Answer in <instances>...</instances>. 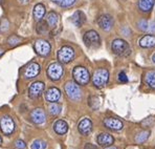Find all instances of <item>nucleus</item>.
Returning <instances> with one entry per match:
<instances>
[{"mask_svg":"<svg viewBox=\"0 0 155 149\" xmlns=\"http://www.w3.org/2000/svg\"><path fill=\"white\" fill-rule=\"evenodd\" d=\"M72 77L79 85H86L90 81L89 72L84 66H76L72 70Z\"/></svg>","mask_w":155,"mask_h":149,"instance_id":"f257e3e1","label":"nucleus"},{"mask_svg":"<svg viewBox=\"0 0 155 149\" xmlns=\"http://www.w3.org/2000/svg\"><path fill=\"white\" fill-rule=\"evenodd\" d=\"M109 72L106 68H97L92 75V84L97 88H102L108 83Z\"/></svg>","mask_w":155,"mask_h":149,"instance_id":"f03ea898","label":"nucleus"},{"mask_svg":"<svg viewBox=\"0 0 155 149\" xmlns=\"http://www.w3.org/2000/svg\"><path fill=\"white\" fill-rule=\"evenodd\" d=\"M111 50L117 56H128L131 52L128 42L123 39H115L111 43Z\"/></svg>","mask_w":155,"mask_h":149,"instance_id":"7ed1b4c3","label":"nucleus"},{"mask_svg":"<svg viewBox=\"0 0 155 149\" xmlns=\"http://www.w3.org/2000/svg\"><path fill=\"white\" fill-rule=\"evenodd\" d=\"M74 55H76V52H74V49H72L71 46H69V45H64V46H62L58 50L57 57H58V60L60 63L67 64L74 60Z\"/></svg>","mask_w":155,"mask_h":149,"instance_id":"20e7f679","label":"nucleus"},{"mask_svg":"<svg viewBox=\"0 0 155 149\" xmlns=\"http://www.w3.org/2000/svg\"><path fill=\"white\" fill-rule=\"evenodd\" d=\"M64 89H65L66 96H67L70 100L78 101L81 99L82 91H81V88H80L79 84H78L77 82H74V81L66 82Z\"/></svg>","mask_w":155,"mask_h":149,"instance_id":"39448f33","label":"nucleus"},{"mask_svg":"<svg viewBox=\"0 0 155 149\" xmlns=\"http://www.w3.org/2000/svg\"><path fill=\"white\" fill-rule=\"evenodd\" d=\"M47 77L51 80V81H59L62 78L63 74H64V68L62 66V63L60 62H54L49 64L48 67L46 69Z\"/></svg>","mask_w":155,"mask_h":149,"instance_id":"423d86ee","label":"nucleus"},{"mask_svg":"<svg viewBox=\"0 0 155 149\" xmlns=\"http://www.w3.org/2000/svg\"><path fill=\"white\" fill-rule=\"evenodd\" d=\"M83 40H84V43L86 44V46H88V47L95 49V47H99L100 45H101V37H100L99 33L93 31V29L87 31L84 34Z\"/></svg>","mask_w":155,"mask_h":149,"instance_id":"0eeeda50","label":"nucleus"},{"mask_svg":"<svg viewBox=\"0 0 155 149\" xmlns=\"http://www.w3.org/2000/svg\"><path fill=\"white\" fill-rule=\"evenodd\" d=\"M34 49L39 56L47 57L51 52V43L45 39H37L34 43Z\"/></svg>","mask_w":155,"mask_h":149,"instance_id":"6e6552de","label":"nucleus"},{"mask_svg":"<svg viewBox=\"0 0 155 149\" xmlns=\"http://www.w3.org/2000/svg\"><path fill=\"white\" fill-rule=\"evenodd\" d=\"M0 129L5 136H10L15 130V122L10 116L4 114L0 118Z\"/></svg>","mask_w":155,"mask_h":149,"instance_id":"1a4fd4ad","label":"nucleus"},{"mask_svg":"<svg viewBox=\"0 0 155 149\" xmlns=\"http://www.w3.org/2000/svg\"><path fill=\"white\" fill-rule=\"evenodd\" d=\"M45 88V84L42 81H36L31 83L28 87V97L31 99H37L42 95Z\"/></svg>","mask_w":155,"mask_h":149,"instance_id":"9d476101","label":"nucleus"},{"mask_svg":"<svg viewBox=\"0 0 155 149\" xmlns=\"http://www.w3.org/2000/svg\"><path fill=\"white\" fill-rule=\"evenodd\" d=\"M97 24L104 31H110L112 29L113 24H114V20H113L111 15L104 14V15H101L97 18Z\"/></svg>","mask_w":155,"mask_h":149,"instance_id":"9b49d317","label":"nucleus"},{"mask_svg":"<svg viewBox=\"0 0 155 149\" xmlns=\"http://www.w3.org/2000/svg\"><path fill=\"white\" fill-rule=\"evenodd\" d=\"M40 70H41V67L38 63L31 62L24 68L23 76L25 79H28V80L34 79V78H36L39 74H40Z\"/></svg>","mask_w":155,"mask_h":149,"instance_id":"f8f14e48","label":"nucleus"},{"mask_svg":"<svg viewBox=\"0 0 155 149\" xmlns=\"http://www.w3.org/2000/svg\"><path fill=\"white\" fill-rule=\"evenodd\" d=\"M78 130L83 136H88L92 131V122L89 118H84L79 122L78 125Z\"/></svg>","mask_w":155,"mask_h":149,"instance_id":"ddd939ff","label":"nucleus"},{"mask_svg":"<svg viewBox=\"0 0 155 149\" xmlns=\"http://www.w3.org/2000/svg\"><path fill=\"white\" fill-rule=\"evenodd\" d=\"M103 124L105 127H107L108 129H111V130H120L124 127V124H123L122 121L116 118H112V117L104 119Z\"/></svg>","mask_w":155,"mask_h":149,"instance_id":"4468645a","label":"nucleus"},{"mask_svg":"<svg viewBox=\"0 0 155 149\" xmlns=\"http://www.w3.org/2000/svg\"><path fill=\"white\" fill-rule=\"evenodd\" d=\"M31 120L35 124H43L46 120V114L42 108H35L31 111Z\"/></svg>","mask_w":155,"mask_h":149,"instance_id":"2eb2a0df","label":"nucleus"},{"mask_svg":"<svg viewBox=\"0 0 155 149\" xmlns=\"http://www.w3.org/2000/svg\"><path fill=\"white\" fill-rule=\"evenodd\" d=\"M97 142L102 147H108V146H111L114 143V139H113V137L111 136L110 134L102 132V134H100L99 136H97Z\"/></svg>","mask_w":155,"mask_h":149,"instance_id":"dca6fc26","label":"nucleus"},{"mask_svg":"<svg viewBox=\"0 0 155 149\" xmlns=\"http://www.w3.org/2000/svg\"><path fill=\"white\" fill-rule=\"evenodd\" d=\"M60 98H61V91L57 87H51L45 93V100L47 102H51V103L58 102L60 100Z\"/></svg>","mask_w":155,"mask_h":149,"instance_id":"f3484780","label":"nucleus"},{"mask_svg":"<svg viewBox=\"0 0 155 149\" xmlns=\"http://www.w3.org/2000/svg\"><path fill=\"white\" fill-rule=\"evenodd\" d=\"M138 44L143 49H151L155 47V35L152 34H147V35L143 36L138 41Z\"/></svg>","mask_w":155,"mask_h":149,"instance_id":"a211bd4d","label":"nucleus"},{"mask_svg":"<svg viewBox=\"0 0 155 149\" xmlns=\"http://www.w3.org/2000/svg\"><path fill=\"white\" fill-rule=\"evenodd\" d=\"M45 14H46V8H45V5L42 3H38L35 5L33 11V16H34V19L36 21H41V20L44 18Z\"/></svg>","mask_w":155,"mask_h":149,"instance_id":"6ab92c4d","label":"nucleus"},{"mask_svg":"<svg viewBox=\"0 0 155 149\" xmlns=\"http://www.w3.org/2000/svg\"><path fill=\"white\" fill-rule=\"evenodd\" d=\"M71 22L76 25V26L81 27L82 25L86 22L85 14L82 12V11H77V12L71 16Z\"/></svg>","mask_w":155,"mask_h":149,"instance_id":"aec40b11","label":"nucleus"},{"mask_svg":"<svg viewBox=\"0 0 155 149\" xmlns=\"http://www.w3.org/2000/svg\"><path fill=\"white\" fill-rule=\"evenodd\" d=\"M155 0H138L137 6L140 12L143 13H149L153 8Z\"/></svg>","mask_w":155,"mask_h":149,"instance_id":"412c9836","label":"nucleus"},{"mask_svg":"<svg viewBox=\"0 0 155 149\" xmlns=\"http://www.w3.org/2000/svg\"><path fill=\"white\" fill-rule=\"evenodd\" d=\"M54 130L58 134H65L68 131V124L63 120H58L54 123Z\"/></svg>","mask_w":155,"mask_h":149,"instance_id":"4be33fe9","label":"nucleus"},{"mask_svg":"<svg viewBox=\"0 0 155 149\" xmlns=\"http://www.w3.org/2000/svg\"><path fill=\"white\" fill-rule=\"evenodd\" d=\"M46 22H47V24H48L49 27L54 29V27L56 26L59 22V15L56 12H54V11L49 12L46 16Z\"/></svg>","mask_w":155,"mask_h":149,"instance_id":"5701e85b","label":"nucleus"},{"mask_svg":"<svg viewBox=\"0 0 155 149\" xmlns=\"http://www.w3.org/2000/svg\"><path fill=\"white\" fill-rule=\"evenodd\" d=\"M145 82L151 88L155 89V70H148L145 74Z\"/></svg>","mask_w":155,"mask_h":149,"instance_id":"b1692460","label":"nucleus"},{"mask_svg":"<svg viewBox=\"0 0 155 149\" xmlns=\"http://www.w3.org/2000/svg\"><path fill=\"white\" fill-rule=\"evenodd\" d=\"M61 110H62V106H61V104H59V103L54 102L49 104L48 112L51 116H58V114L61 113Z\"/></svg>","mask_w":155,"mask_h":149,"instance_id":"393cba45","label":"nucleus"},{"mask_svg":"<svg viewBox=\"0 0 155 149\" xmlns=\"http://www.w3.org/2000/svg\"><path fill=\"white\" fill-rule=\"evenodd\" d=\"M149 136H150L149 130H143V131H140L135 137V143H137V144L145 143V142L148 140Z\"/></svg>","mask_w":155,"mask_h":149,"instance_id":"a878e982","label":"nucleus"},{"mask_svg":"<svg viewBox=\"0 0 155 149\" xmlns=\"http://www.w3.org/2000/svg\"><path fill=\"white\" fill-rule=\"evenodd\" d=\"M48 24H47L46 21H39L37 26H36V32L39 34V35H44V34H46L47 32H48Z\"/></svg>","mask_w":155,"mask_h":149,"instance_id":"bb28decb","label":"nucleus"},{"mask_svg":"<svg viewBox=\"0 0 155 149\" xmlns=\"http://www.w3.org/2000/svg\"><path fill=\"white\" fill-rule=\"evenodd\" d=\"M51 1L58 5L63 6V8H68V6L74 5L77 0H51Z\"/></svg>","mask_w":155,"mask_h":149,"instance_id":"cd10ccee","label":"nucleus"},{"mask_svg":"<svg viewBox=\"0 0 155 149\" xmlns=\"http://www.w3.org/2000/svg\"><path fill=\"white\" fill-rule=\"evenodd\" d=\"M46 142L43 141V140H35V141L31 143V149H45L46 148Z\"/></svg>","mask_w":155,"mask_h":149,"instance_id":"c85d7f7f","label":"nucleus"},{"mask_svg":"<svg viewBox=\"0 0 155 149\" xmlns=\"http://www.w3.org/2000/svg\"><path fill=\"white\" fill-rule=\"evenodd\" d=\"M149 24H150V22L147 21L146 19H140V21H137V23H136L137 29H140V31H143V32L149 31Z\"/></svg>","mask_w":155,"mask_h":149,"instance_id":"c756f323","label":"nucleus"},{"mask_svg":"<svg viewBox=\"0 0 155 149\" xmlns=\"http://www.w3.org/2000/svg\"><path fill=\"white\" fill-rule=\"evenodd\" d=\"M88 103H89V106L91 107V108L97 109V107L100 106V99L97 97H95V96H93V97L89 98V101H88Z\"/></svg>","mask_w":155,"mask_h":149,"instance_id":"7c9ffc66","label":"nucleus"},{"mask_svg":"<svg viewBox=\"0 0 155 149\" xmlns=\"http://www.w3.org/2000/svg\"><path fill=\"white\" fill-rule=\"evenodd\" d=\"M21 41V38L20 37H18V36H16V35H13V36H11V37H8V43L11 45V46H14V45H17L18 43Z\"/></svg>","mask_w":155,"mask_h":149,"instance_id":"2f4dec72","label":"nucleus"},{"mask_svg":"<svg viewBox=\"0 0 155 149\" xmlns=\"http://www.w3.org/2000/svg\"><path fill=\"white\" fill-rule=\"evenodd\" d=\"M118 81L120 82V83H127L128 82V77L126 76L124 72H120V74H118V77H117Z\"/></svg>","mask_w":155,"mask_h":149,"instance_id":"473e14b6","label":"nucleus"},{"mask_svg":"<svg viewBox=\"0 0 155 149\" xmlns=\"http://www.w3.org/2000/svg\"><path fill=\"white\" fill-rule=\"evenodd\" d=\"M15 147L17 149H24L26 147V144L24 141H22V140H17V141L15 142Z\"/></svg>","mask_w":155,"mask_h":149,"instance_id":"72a5a7b5","label":"nucleus"},{"mask_svg":"<svg viewBox=\"0 0 155 149\" xmlns=\"http://www.w3.org/2000/svg\"><path fill=\"white\" fill-rule=\"evenodd\" d=\"M84 149H97V147L95 145H93V144L87 143L85 145V147H84Z\"/></svg>","mask_w":155,"mask_h":149,"instance_id":"f704fd0d","label":"nucleus"},{"mask_svg":"<svg viewBox=\"0 0 155 149\" xmlns=\"http://www.w3.org/2000/svg\"><path fill=\"white\" fill-rule=\"evenodd\" d=\"M19 1H20V3L24 4V3H28V2H29V0H19Z\"/></svg>","mask_w":155,"mask_h":149,"instance_id":"c9c22d12","label":"nucleus"},{"mask_svg":"<svg viewBox=\"0 0 155 149\" xmlns=\"http://www.w3.org/2000/svg\"><path fill=\"white\" fill-rule=\"evenodd\" d=\"M105 149H117V148H116L115 146H112V145H111V146H108V147H106Z\"/></svg>","mask_w":155,"mask_h":149,"instance_id":"e433bc0d","label":"nucleus"},{"mask_svg":"<svg viewBox=\"0 0 155 149\" xmlns=\"http://www.w3.org/2000/svg\"><path fill=\"white\" fill-rule=\"evenodd\" d=\"M152 62L155 63V54L153 55V56H152Z\"/></svg>","mask_w":155,"mask_h":149,"instance_id":"4c0bfd02","label":"nucleus"},{"mask_svg":"<svg viewBox=\"0 0 155 149\" xmlns=\"http://www.w3.org/2000/svg\"><path fill=\"white\" fill-rule=\"evenodd\" d=\"M3 52H4V50L2 49H0V56H1V55H3Z\"/></svg>","mask_w":155,"mask_h":149,"instance_id":"58836bf2","label":"nucleus"},{"mask_svg":"<svg viewBox=\"0 0 155 149\" xmlns=\"http://www.w3.org/2000/svg\"><path fill=\"white\" fill-rule=\"evenodd\" d=\"M1 143H2V139H1V137H0V145H1Z\"/></svg>","mask_w":155,"mask_h":149,"instance_id":"ea45409f","label":"nucleus"},{"mask_svg":"<svg viewBox=\"0 0 155 149\" xmlns=\"http://www.w3.org/2000/svg\"><path fill=\"white\" fill-rule=\"evenodd\" d=\"M2 2H3V0H0V3H2Z\"/></svg>","mask_w":155,"mask_h":149,"instance_id":"a19ab883","label":"nucleus"}]
</instances>
